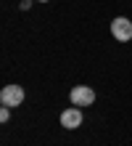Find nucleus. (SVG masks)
<instances>
[{"label":"nucleus","instance_id":"1","mask_svg":"<svg viewBox=\"0 0 132 146\" xmlns=\"http://www.w3.org/2000/svg\"><path fill=\"white\" fill-rule=\"evenodd\" d=\"M24 96H26V93H24L21 85H16V82H13V85H5V88L0 90V104L16 109V106H21V104H24Z\"/></svg>","mask_w":132,"mask_h":146},{"label":"nucleus","instance_id":"2","mask_svg":"<svg viewBox=\"0 0 132 146\" xmlns=\"http://www.w3.org/2000/svg\"><path fill=\"white\" fill-rule=\"evenodd\" d=\"M61 127H66V130H77V127H82V122H85V114H82V106H69V109H64L61 111Z\"/></svg>","mask_w":132,"mask_h":146},{"label":"nucleus","instance_id":"3","mask_svg":"<svg viewBox=\"0 0 132 146\" xmlns=\"http://www.w3.org/2000/svg\"><path fill=\"white\" fill-rule=\"evenodd\" d=\"M69 98H72L74 106H93L95 104V90L90 85H74L72 93H69Z\"/></svg>","mask_w":132,"mask_h":146},{"label":"nucleus","instance_id":"4","mask_svg":"<svg viewBox=\"0 0 132 146\" xmlns=\"http://www.w3.org/2000/svg\"><path fill=\"white\" fill-rule=\"evenodd\" d=\"M111 35L116 37L119 42L132 40V21L127 19V16H116V19L111 21Z\"/></svg>","mask_w":132,"mask_h":146},{"label":"nucleus","instance_id":"5","mask_svg":"<svg viewBox=\"0 0 132 146\" xmlns=\"http://www.w3.org/2000/svg\"><path fill=\"white\" fill-rule=\"evenodd\" d=\"M11 119V106H3L0 109V122H8Z\"/></svg>","mask_w":132,"mask_h":146},{"label":"nucleus","instance_id":"6","mask_svg":"<svg viewBox=\"0 0 132 146\" xmlns=\"http://www.w3.org/2000/svg\"><path fill=\"white\" fill-rule=\"evenodd\" d=\"M37 3H48V0H37Z\"/></svg>","mask_w":132,"mask_h":146}]
</instances>
